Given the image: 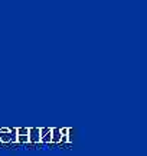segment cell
<instances>
[{
    "label": "cell",
    "mask_w": 147,
    "mask_h": 156,
    "mask_svg": "<svg viewBox=\"0 0 147 156\" xmlns=\"http://www.w3.org/2000/svg\"><path fill=\"white\" fill-rule=\"evenodd\" d=\"M29 139L32 140V142H38V140H39V133H38L36 129H32V130H30V137H29Z\"/></svg>",
    "instance_id": "cell-2"
},
{
    "label": "cell",
    "mask_w": 147,
    "mask_h": 156,
    "mask_svg": "<svg viewBox=\"0 0 147 156\" xmlns=\"http://www.w3.org/2000/svg\"><path fill=\"white\" fill-rule=\"evenodd\" d=\"M12 140V132L9 127H2L0 129V142L2 143H9Z\"/></svg>",
    "instance_id": "cell-1"
},
{
    "label": "cell",
    "mask_w": 147,
    "mask_h": 156,
    "mask_svg": "<svg viewBox=\"0 0 147 156\" xmlns=\"http://www.w3.org/2000/svg\"><path fill=\"white\" fill-rule=\"evenodd\" d=\"M28 140H29L28 134H19V137H17V142H19V143H25V142H28Z\"/></svg>",
    "instance_id": "cell-3"
},
{
    "label": "cell",
    "mask_w": 147,
    "mask_h": 156,
    "mask_svg": "<svg viewBox=\"0 0 147 156\" xmlns=\"http://www.w3.org/2000/svg\"><path fill=\"white\" fill-rule=\"evenodd\" d=\"M17 134H28V129H17Z\"/></svg>",
    "instance_id": "cell-4"
}]
</instances>
